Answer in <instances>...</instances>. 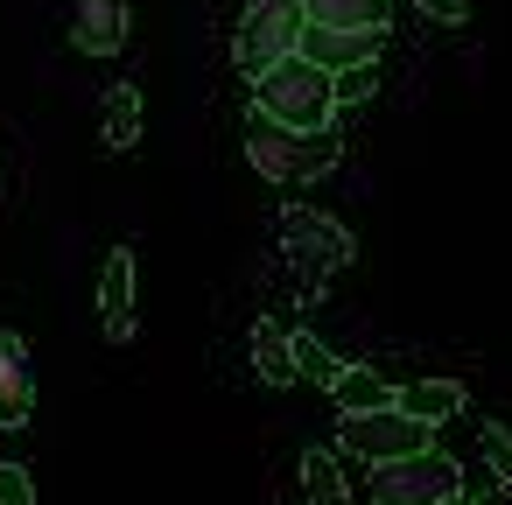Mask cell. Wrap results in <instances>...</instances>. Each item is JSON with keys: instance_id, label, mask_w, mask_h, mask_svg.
<instances>
[{"instance_id": "obj_10", "label": "cell", "mask_w": 512, "mask_h": 505, "mask_svg": "<svg viewBox=\"0 0 512 505\" xmlns=\"http://www.w3.org/2000/svg\"><path fill=\"white\" fill-rule=\"evenodd\" d=\"M99 323L113 344L134 337V246H113L106 267H99Z\"/></svg>"}, {"instance_id": "obj_12", "label": "cell", "mask_w": 512, "mask_h": 505, "mask_svg": "<svg viewBox=\"0 0 512 505\" xmlns=\"http://www.w3.org/2000/svg\"><path fill=\"white\" fill-rule=\"evenodd\" d=\"M99 141H106V155L141 148V92H134V85H113V92L99 99Z\"/></svg>"}, {"instance_id": "obj_20", "label": "cell", "mask_w": 512, "mask_h": 505, "mask_svg": "<svg viewBox=\"0 0 512 505\" xmlns=\"http://www.w3.org/2000/svg\"><path fill=\"white\" fill-rule=\"evenodd\" d=\"M372 85H379V78H372V64H365V71H344V78H337V106H358Z\"/></svg>"}, {"instance_id": "obj_6", "label": "cell", "mask_w": 512, "mask_h": 505, "mask_svg": "<svg viewBox=\"0 0 512 505\" xmlns=\"http://www.w3.org/2000/svg\"><path fill=\"white\" fill-rule=\"evenodd\" d=\"M337 435H344V449L365 456V463H400V456L435 449V442H428V421H407L400 407H379V414H337Z\"/></svg>"}, {"instance_id": "obj_5", "label": "cell", "mask_w": 512, "mask_h": 505, "mask_svg": "<svg viewBox=\"0 0 512 505\" xmlns=\"http://www.w3.org/2000/svg\"><path fill=\"white\" fill-rule=\"evenodd\" d=\"M281 253H288L302 288H323L330 274L351 267V232L323 211H281Z\"/></svg>"}, {"instance_id": "obj_2", "label": "cell", "mask_w": 512, "mask_h": 505, "mask_svg": "<svg viewBox=\"0 0 512 505\" xmlns=\"http://www.w3.org/2000/svg\"><path fill=\"white\" fill-rule=\"evenodd\" d=\"M337 134H295V127H281V120H267V113H253L246 120V162L267 176V183H316V176H330L337 169Z\"/></svg>"}, {"instance_id": "obj_23", "label": "cell", "mask_w": 512, "mask_h": 505, "mask_svg": "<svg viewBox=\"0 0 512 505\" xmlns=\"http://www.w3.org/2000/svg\"><path fill=\"white\" fill-rule=\"evenodd\" d=\"M449 505H477V498H470V491H463V498H449Z\"/></svg>"}, {"instance_id": "obj_14", "label": "cell", "mask_w": 512, "mask_h": 505, "mask_svg": "<svg viewBox=\"0 0 512 505\" xmlns=\"http://www.w3.org/2000/svg\"><path fill=\"white\" fill-rule=\"evenodd\" d=\"M393 407H400L407 421H428V428H435V421H456V414H463V386H456V379H414V386H400Z\"/></svg>"}, {"instance_id": "obj_7", "label": "cell", "mask_w": 512, "mask_h": 505, "mask_svg": "<svg viewBox=\"0 0 512 505\" xmlns=\"http://www.w3.org/2000/svg\"><path fill=\"white\" fill-rule=\"evenodd\" d=\"M36 414V365L15 330H0V428H29Z\"/></svg>"}, {"instance_id": "obj_16", "label": "cell", "mask_w": 512, "mask_h": 505, "mask_svg": "<svg viewBox=\"0 0 512 505\" xmlns=\"http://www.w3.org/2000/svg\"><path fill=\"white\" fill-rule=\"evenodd\" d=\"M302 505H351V484L323 449H302Z\"/></svg>"}, {"instance_id": "obj_1", "label": "cell", "mask_w": 512, "mask_h": 505, "mask_svg": "<svg viewBox=\"0 0 512 505\" xmlns=\"http://www.w3.org/2000/svg\"><path fill=\"white\" fill-rule=\"evenodd\" d=\"M253 113H267V120H281L295 134H330V120H337V78L316 71L309 57H288V64H274L253 85Z\"/></svg>"}, {"instance_id": "obj_3", "label": "cell", "mask_w": 512, "mask_h": 505, "mask_svg": "<svg viewBox=\"0 0 512 505\" xmlns=\"http://www.w3.org/2000/svg\"><path fill=\"white\" fill-rule=\"evenodd\" d=\"M302 29H309L302 0H253V8L239 15V29H232V57H239V71L260 85L274 64H288V57L302 50Z\"/></svg>"}, {"instance_id": "obj_18", "label": "cell", "mask_w": 512, "mask_h": 505, "mask_svg": "<svg viewBox=\"0 0 512 505\" xmlns=\"http://www.w3.org/2000/svg\"><path fill=\"white\" fill-rule=\"evenodd\" d=\"M0 505H36V477L22 463H0Z\"/></svg>"}, {"instance_id": "obj_22", "label": "cell", "mask_w": 512, "mask_h": 505, "mask_svg": "<svg viewBox=\"0 0 512 505\" xmlns=\"http://www.w3.org/2000/svg\"><path fill=\"white\" fill-rule=\"evenodd\" d=\"M477 505H512V477H491V491H477Z\"/></svg>"}, {"instance_id": "obj_9", "label": "cell", "mask_w": 512, "mask_h": 505, "mask_svg": "<svg viewBox=\"0 0 512 505\" xmlns=\"http://www.w3.org/2000/svg\"><path fill=\"white\" fill-rule=\"evenodd\" d=\"M295 57H309L316 71H330V78H344V71H365L372 57H379V36H358V29H302V50Z\"/></svg>"}, {"instance_id": "obj_19", "label": "cell", "mask_w": 512, "mask_h": 505, "mask_svg": "<svg viewBox=\"0 0 512 505\" xmlns=\"http://www.w3.org/2000/svg\"><path fill=\"white\" fill-rule=\"evenodd\" d=\"M477 442H484V456H491V470H498V477H512V435H505L498 421H484V435H477Z\"/></svg>"}, {"instance_id": "obj_4", "label": "cell", "mask_w": 512, "mask_h": 505, "mask_svg": "<svg viewBox=\"0 0 512 505\" xmlns=\"http://www.w3.org/2000/svg\"><path fill=\"white\" fill-rule=\"evenodd\" d=\"M449 498H463V463L449 449L372 463V505H449Z\"/></svg>"}, {"instance_id": "obj_15", "label": "cell", "mask_w": 512, "mask_h": 505, "mask_svg": "<svg viewBox=\"0 0 512 505\" xmlns=\"http://www.w3.org/2000/svg\"><path fill=\"white\" fill-rule=\"evenodd\" d=\"M302 15L316 29H358V36H379L386 29V0H302Z\"/></svg>"}, {"instance_id": "obj_8", "label": "cell", "mask_w": 512, "mask_h": 505, "mask_svg": "<svg viewBox=\"0 0 512 505\" xmlns=\"http://www.w3.org/2000/svg\"><path fill=\"white\" fill-rule=\"evenodd\" d=\"M71 8V43L85 57H120L127 43V0H64Z\"/></svg>"}, {"instance_id": "obj_11", "label": "cell", "mask_w": 512, "mask_h": 505, "mask_svg": "<svg viewBox=\"0 0 512 505\" xmlns=\"http://www.w3.org/2000/svg\"><path fill=\"white\" fill-rule=\"evenodd\" d=\"M393 400H400V386L379 379L372 365H344L337 386H330V407H337V414H379V407H393Z\"/></svg>"}, {"instance_id": "obj_17", "label": "cell", "mask_w": 512, "mask_h": 505, "mask_svg": "<svg viewBox=\"0 0 512 505\" xmlns=\"http://www.w3.org/2000/svg\"><path fill=\"white\" fill-rule=\"evenodd\" d=\"M295 372H302V379H316V386H337L344 358H337L330 344H316V337H295Z\"/></svg>"}, {"instance_id": "obj_21", "label": "cell", "mask_w": 512, "mask_h": 505, "mask_svg": "<svg viewBox=\"0 0 512 505\" xmlns=\"http://www.w3.org/2000/svg\"><path fill=\"white\" fill-rule=\"evenodd\" d=\"M421 15H435V22H463L470 15V0H414Z\"/></svg>"}, {"instance_id": "obj_13", "label": "cell", "mask_w": 512, "mask_h": 505, "mask_svg": "<svg viewBox=\"0 0 512 505\" xmlns=\"http://www.w3.org/2000/svg\"><path fill=\"white\" fill-rule=\"evenodd\" d=\"M253 372H260V386H295L302 372H295V337L281 330V323H253Z\"/></svg>"}]
</instances>
